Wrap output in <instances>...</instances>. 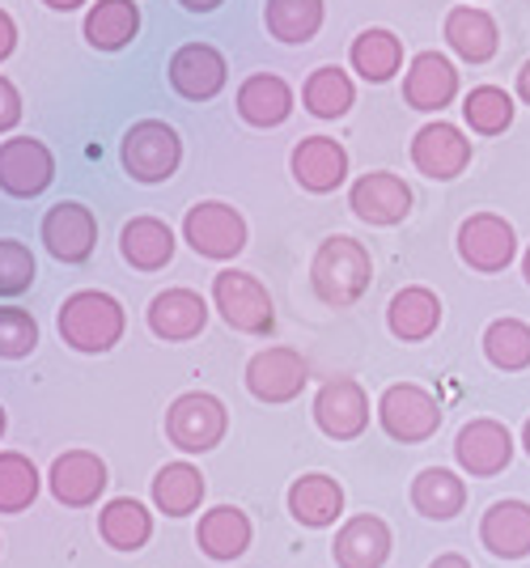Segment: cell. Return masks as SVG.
Returning a JSON list of instances; mask_svg holds the SVG:
<instances>
[{
  "label": "cell",
  "mask_w": 530,
  "mask_h": 568,
  "mask_svg": "<svg viewBox=\"0 0 530 568\" xmlns=\"http://www.w3.org/2000/svg\"><path fill=\"white\" fill-rule=\"evenodd\" d=\"M264 26L276 43H310L323 30V0H267Z\"/></svg>",
  "instance_id": "836d02e7"
},
{
  "label": "cell",
  "mask_w": 530,
  "mask_h": 568,
  "mask_svg": "<svg viewBox=\"0 0 530 568\" xmlns=\"http://www.w3.org/2000/svg\"><path fill=\"white\" fill-rule=\"evenodd\" d=\"M238 115L251 128H281L293 115V90L276 72H255L238 85Z\"/></svg>",
  "instance_id": "603a6c76"
},
{
  "label": "cell",
  "mask_w": 530,
  "mask_h": 568,
  "mask_svg": "<svg viewBox=\"0 0 530 568\" xmlns=\"http://www.w3.org/2000/svg\"><path fill=\"white\" fill-rule=\"evenodd\" d=\"M285 505H289L293 521L318 530V526H332L344 514V488H339V479H332V475L310 471L302 475V479H293Z\"/></svg>",
  "instance_id": "484cf974"
},
{
  "label": "cell",
  "mask_w": 530,
  "mask_h": 568,
  "mask_svg": "<svg viewBox=\"0 0 530 568\" xmlns=\"http://www.w3.org/2000/svg\"><path fill=\"white\" fill-rule=\"evenodd\" d=\"M208 327V302L195 288H166L149 302V332L166 344H183Z\"/></svg>",
  "instance_id": "ac0fdd59"
},
{
  "label": "cell",
  "mask_w": 530,
  "mask_h": 568,
  "mask_svg": "<svg viewBox=\"0 0 530 568\" xmlns=\"http://www.w3.org/2000/svg\"><path fill=\"white\" fill-rule=\"evenodd\" d=\"M39 348V323L30 310L0 306V361H22Z\"/></svg>",
  "instance_id": "f35d334b"
},
{
  "label": "cell",
  "mask_w": 530,
  "mask_h": 568,
  "mask_svg": "<svg viewBox=\"0 0 530 568\" xmlns=\"http://www.w3.org/2000/svg\"><path fill=\"white\" fill-rule=\"evenodd\" d=\"M386 327H390L395 339H404V344L429 339V335L441 327V302H437V293L425 288V284L399 288V293L390 297V306H386Z\"/></svg>",
  "instance_id": "7402d4cb"
},
{
  "label": "cell",
  "mask_w": 530,
  "mask_h": 568,
  "mask_svg": "<svg viewBox=\"0 0 530 568\" xmlns=\"http://www.w3.org/2000/svg\"><path fill=\"white\" fill-rule=\"evenodd\" d=\"M310 382L297 348H264L246 361V390L259 403H293Z\"/></svg>",
  "instance_id": "7c38bea8"
},
{
  "label": "cell",
  "mask_w": 530,
  "mask_h": 568,
  "mask_svg": "<svg viewBox=\"0 0 530 568\" xmlns=\"http://www.w3.org/2000/svg\"><path fill=\"white\" fill-rule=\"evenodd\" d=\"M429 568H471V565H467V560H462L458 551H446V556H437V560Z\"/></svg>",
  "instance_id": "ee69618b"
},
{
  "label": "cell",
  "mask_w": 530,
  "mask_h": 568,
  "mask_svg": "<svg viewBox=\"0 0 530 568\" xmlns=\"http://www.w3.org/2000/svg\"><path fill=\"white\" fill-rule=\"evenodd\" d=\"M374 281V260L365 251L357 237L336 234L327 237L310 260V284H314V297L323 306L344 310V306H357L365 297V288Z\"/></svg>",
  "instance_id": "6da1fadb"
},
{
  "label": "cell",
  "mask_w": 530,
  "mask_h": 568,
  "mask_svg": "<svg viewBox=\"0 0 530 568\" xmlns=\"http://www.w3.org/2000/svg\"><path fill=\"white\" fill-rule=\"evenodd\" d=\"M230 428V412L217 395L208 390H187L170 403L166 412V437L170 446H179L183 454H208L225 442Z\"/></svg>",
  "instance_id": "5b68a950"
},
{
  "label": "cell",
  "mask_w": 530,
  "mask_h": 568,
  "mask_svg": "<svg viewBox=\"0 0 530 568\" xmlns=\"http://www.w3.org/2000/svg\"><path fill=\"white\" fill-rule=\"evenodd\" d=\"M170 90L187 102H213L230 81V64L213 43H183L166 64Z\"/></svg>",
  "instance_id": "ba28073f"
},
{
  "label": "cell",
  "mask_w": 530,
  "mask_h": 568,
  "mask_svg": "<svg viewBox=\"0 0 530 568\" xmlns=\"http://www.w3.org/2000/svg\"><path fill=\"white\" fill-rule=\"evenodd\" d=\"M458 94V72L441 51H420L404 77V102L411 111H441Z\"/></svg>",
  "instance_id": "ffe728a7"
},
{
  "label": "cell",
  "mask_w": 530,
  "mask_h": 568,
  "mask_svg": "<svg viewBox=\"0 0 530 568\" xmlns=\"http://www.w3.org/2000/svg\"><path fill=\"white\" fill-rule=\"evenodd\" d=\"M518 98L530 106V60L522 64V72H518Z\"/></svg>",
  "instance_id": "f6af8a7d"
},
{
  "label": "cell",
  "mask_w": 530,
  "mask_h": 568,
  "mask_svg": "<svg viewBox=\"0 0 530 568\" xmlns=\"http://www.w3.org/2000/svg\"><path fill=\"white\" fill-rule=\"evenodd\" d=\"M302 102H306V111L318 119H344L353 111V102H357V90H353V81H348L344 69L323 64V69H314L310 77H306Z\"/></svg>",
  "instance_id": "e575fe53"
},
{
  "label": "cell",
  "mask_w": 530,
  "mask_h": 568,
  "mask_svg": "<svg viewBox=\"0 0 530 568\" xmlns=\"http://www.w3.org/2000/svg\"><path fill=\"white\" fill-rule=\"evenodd\" d=\"M123 174H132L136 183H166L183 162V141L179 132L162 119H136L120 141Z\"/></svg>",
  "instance_id": "3957f363"
},
{
  "label": "cell",
  "mask_w": 530,
  "mask_h": 568,
  "mask_svg": "<svg viewBox=\"0 0 530 568\" xmlns=\"http://www.w3.org/2000/svg\"><path fill=\"white\" fill-rule=\"evenodd\" d=\"M483 356L506 369V374H518L530 365V327L522 318H497L488 332H483Z\"/></svg>",
  "instance_id": "8d00e7d4"
},
{
  "label": "cell",
  "mask_w": 530,
  "mask_h": 568,
  "mask_svg": "<svg viewBox=\"0 0 530 568\" xmlns=\"http://www.w3.org/2000/svg\"><path fill=\"white\" fill-rule=\"evenodd\" d=\"M34 255L18 237H0V297H18L34 284Z\"/></svg>",
  "instance_id": "ab89813d"
},
{
  "label": "cell",
  "mask_w": 530,
  "mask_h": 568,
  "mask_svg": "<svg viewBox=\"0 0 530 568\" xmlns=\"http://www.w3.org/2000/svg\"><path fill=\"white\" fill-rule=\"evenodd\" d=\"M48 9H55V13H73V9H81L85 0H43Z\"/></svg>",
  "instance_id": "bcb514c9"
},
{
  "label": "cell",
  "mask_w": 530,
  "mask_h": 568,
  "mask_svg": "<svg viewBox=\"0 0 530 568\" xmlns=\"http://www.w3.org/2000/svg\"><path fill=\"white\" fill-rule=\"evenodd\" d=\"M446 43L458 60L467 64H488L497 48H501V34H497V22L483 13V9H471V4H458L446 13Z\"/></svg>",
  "instance_id": "4316f807"
},
{
  "label": "cell",
  "mask_w": 530,
  "mask_h": 568,
  "mask_svg": "<svg viewBox=\"0 0 530 568\" xmlns=\"http://www.w3.org/2000/svg\"><path fill=\"white\" fill-rule=\"evenodd\" d=\"M183 237L204 260H234L246 251V221L221 200H200L183 216Z\"/></svg>",
  "instance_id": "52a82bcc"
},
{
  "label": "cell",
  "mask_w": 530,
  "mask_h": 568,
  "mask_svg": "<svg viewBox=\"0 0 530 568\" xmlns=\"http://www.w3.org/2000/svg\"><path fill=\"white\" fill-rule=\"evenodd\" d=\"M204 493H208V484H204L200 467H192V463H166L162 471L153 475V505L166 518H187V514H195Z\"/></svg>",
  "instance_id": "4dcf8cb0"
},
{
  "label": "cell",
  "mask_w": 530,
  "mask_h": 568,
  "mask_svg": "<svg viewBox=\"0 0 530 568\" xmlns=\"http://www.w3.org/2000/svg\"><path fill=\"white\" fill-rule=\"evenodd\" d=\"M85 43L94 51H120L141 30V4L136 0H98L85 13Z\"/></svg>",
  "instance_id": "f1b7e54d"
},
{
  "label": "cell",
  "mask_w": 530,
  "mask_h": 568,
  "mask_svg": "<svg viewBox=\"0 0 530 568\" xmlns=\"http://www.w3.org/2000/svg\"><path fill=\"white\" fill-rule=\"evenodd\" d=\"M480 539L501 560L530 556V505L527 500H497L480 521Z\"/></svg>",
  "instance_id": "d4e9b609"
},
{
  "label": "cell",
  "mask_w": 530,
  "mask_h": 568,
  "mask_svg": "<svg viewBox=\"0 0 530 568\" xmlns=\"http://www.w3.org/2000/svg\"><path fill=\"white\" fill-rule=\"evenodd\" d=\"M55 327H60V339H64L73 353L102 356L123 339L128 314H123V306L111 293H102V288H81L73 297H64V306L55 314Z\"/></svg>",
  "instance_id": "7a4b0ae2"
},
{
  "label": "cell",
  "mask_w": 530,
  "mask_h": 568,
  "mask_svg": "<svg viewBox=\"0 0 530 568\" xmlns=\"http://www.w3.org/2000/svg\"><path fill=\"white\" fill-rule=\"evenodd\" d=\"M462 119L480 136H501L509 123H513V98L501 85H476L471 94L462 98Z\"/></svg>",
  "instance_id": "74e56055"
},
{
  "label": "cell",
  "mask_w": 530,
  "mask_h": 568,
  "mask_svg": "<svg viewBox=\"0 0 530 568\" xmlns=\"http://www.w3.org/2000/svg\"><path fill=\"white\" fill-rule=\"evenodd\" d=\"M187 13H213V9H221L225 0H179Z\"/></svg>",
  "instance_id": "7bdbcfd3"
},
{
  "label": "cell",
  "mask_w": 530,
  "mask_h": 568,
  "mask_svg": "<svg viewBox=\"0 0 530 568\" xmlns=\"http://www.w3.org/2000/svg\"><path fill=\"white\" fill-rule=\"evenodd\" d=\"M314 425L323 428L332 442H353L369 428V395L361 382L332 378L318 386L314 395Z\"/></svg>",
  "instance_id": "8fae6325"
},
{
  "label": "cell",
  "mask_w": 530,
  "mask_h": 568,
  "mask_svg": "<svg viewBox=\"0 0 530 568\" xmlns=\"http://www.w3.org/2000/svg\"><path fill=\"white\" fill-rule=\"evenodd\" d=\"M55 179V158L43 141L34 136H13L0 144V191L13 200H34L43 195Z\"/></svg>",
  "instance_id": "9c48e42d"
},
{
  "label": "cell",
  "mask_w": 530,
  "mask_h": 568,
  "mask_svg": "<svg viewBox=\"0 0 530 568\" xmlns=\"http://www.w3.org/2000/svg\"><path fill=\"white\" fill-rule=\"evenodd\" d=\"M4 425H9V416H4V407H0V437H4Z\"/></svg>",
  "instance_id": "681fc988"
},
{
  "label": "cell",
  "mask_w": 530,
  "mask_h": 568,
  "mask_svg": "<svg viewBox=\"0 0 530 568\" xmlns=\"http://www.w3.org/2000/svg\"><path fill=\"white\" fill-rule=\"evenodd\" d=\"M378 425L390 442H404V446L429 442L441 428V403L416 382H395L378 399Z\"/></svg>",
  "instance_id": "8992f818"
},
{
  "label": "cell",
  "mask_w": 530,
  "mask_h": 568,
  "mask_svg": "<svg viewBox=\"0 0 530 568\" xmlns=\"http://www.w3.org/2000/svg\"><path fill=\"white\" fill-rule=\"evenodd\" d=\"M13 48H18V22L0 9V60H9L13 55Z\"/></svg>",
  "instance_id": "b9f144b4"
},
{
  "label": "cell",
  "mask_w": 530,
  "mask_h": 568,
  "mask_svg": "<svg viewBox=\"0 0 530 568\" xmlns=\"http://www.w3.org/2000/svg\"><path fill=\"white\" fill-rule=\"evenodd\" d=\"M348 209L365 225H399L411 213V187L390 170H369L348 191Z\"/></svg>",
  "instance_id": "2e32d148"
},
{
  "label": "cell",
  "mask_w": 530,
  "mask_h": 568,
  "mask_svg": "<svg viewBox=\"0 0 530 568\" xmlns=\"http://www.w3.org/2000/svg\"><path fill=\"white\" fill-rule=\"evenodd\" d=\"M174 230L157 216H132L120 234L123 260L132 263L136 272H162L174 260Z\"/></svg>",
  "instance_id": "83f0119b"
},
{
  "label": "cell",
  "mask_w": 530,
  "mask_h": 568,
  "mask_svg": "<svg viewBox=\"0 0 530 568\" xmlns=\"http://www.w3.org/2000/svg\"><path fill=\"white\" fill-rule=\"evenodd\" d=\"M348 60H353V69L361 72L369 85H383V81H390L395 72L404 69V43H399L390 30L374 26V30H361V34L353 39Z\"/></svg>",
  "instance_id": "d6a6232c"
},
{
  "label": "cell",
  "mask_w": 530,
  "mask_h": 568,
  "mask_svg": "<svg viewBox=\"0 0 530 568\" xmlns=\"http://www.w3.org/2000/svg\"><path fill=\"white\" fill-rule=\"evenodd\" d=\"M39 234L60 263H85L98 246V221L81 200H60L43 213Z\"/></svg>",
  "instance_id": "4fadbf2b"
},
{
  "label": "cell",
  "mask_w": 530,
  "mask_h": 568,
  "mask_svg": "<svg viewBox=\"0 0 530 568\" xmlns=\"http://www.w3.org/2000/svg\"><path fill=\"white\" fill-rule=\"evenodd\" d=\"M213 310L234 327L238 335H267L276 327V306L259 276L225 267L213 276Z\"/></svg>",
  "instance_id": "277c9868"
},
{
  "label": "cell",
  "mask_w": 530,
  "mask_h": 568,
  "mask_svg": "<svg viewBox=\"0 0 530 568\" xmlns=\"http://www.w3.org/2000/svg\"><path fill=\"white\" fill-rule=\"evenodd\" d=\"M106 484H111L106 463L94 450H64L48 471L51 497L60 500L64 509H90V505H98V497L106 493Z\"/></svg>",
  "instance_id": "5bb4252c"
},
{
  "label": "cell",
  "mask_w": 530,
  "mask_h": 568,
  "mask_svg": "<svg viewBox=\"0 0 530 568\" xmlns=\"http://www.w3.org/2000/svg\"><path fill=\"white\" fill-rule=\"evenodd\" d=\"M43 488L39 479V467L18 450H4L0 454V514H22L34 505Z\"/></svg>",
  "instance_id": "d590c367"
},
{
  "label": "cell",
  "mask_w": 530,
  "mask_h": 568,
  "mask_svg": "<svg viewBox=\"0 0 530 568\" xmlns=\"http://www.w3.org/2000/svg\"><path fill=\"white\" fill-rule=\"evenodd\" d=\"M411 505L434 521H450L462 514L467 505V484L446 467H425V471L411 479Z\"/></svg>",
  "instance_id": "1f68e13d"
},
{
  "label": "cell",
  "mask_w": 530,
  "mask_h": 568,
  "mask_svg": "<svg viewBox=\"0 0 530 568\" xmlns=\"http://www.w3.org/2000/svg\"><path fill=\"white\" fill-rule=\"evenodd\" d=\"M339 568H383L390 560V526L374 514H357L336 530L332 544Z\"/></svg>",
  "instance_id": "44dd1931"
},
{
  "label": "cell",
  "mask_w": 530,
  "mask_h": 568,
  "mask_svg": "<svg viewBox=\"0 0 530 568\" xmlns=\"http://www.w3.org/2000/svg\"><path fill=\"white\" fill-rule=\"evenodd\" d=\"M22 123V94L9 77H0V132H13Z\"/></svg>",
  "instance_id": "60d3db41"
},
{
  "label": "cell",
  "mask_w": 530,
  "mask_h": 568,
  "mask_svg": "<svg viewBox=\"0 0 530 568\" xmlns=\"http://www.w3.org/2000/svg\"><path fill=\"white\" fill-rule=\"evenodd\" d=\"M289 170L306 191L327 195V191H336L348 179V149L339 141H332V136H306V141H297V149H293Z\"/></svg>",
  "instance_id": "d6986e66"
},
{
  "label": "cell",
  "mask_w": 530,
  "mask_h": 568,
  "mask_svg": "<svg viewBox=\"0 0 530 568\" xmlns=\"http://www.w3.org/2000/svg\"><path fill=\"white\" fill-rule=\"evenodd\" d=\"M455 458L458 467L476 479H488V475H501L513 458V437L501 420H471V425L458 428L455 442Z\"/></svg>",
  "instance_id": "e0dca14e"
},
{
  "label": "cell",
  "mask_w": 530,
  "mask_h": 568,
  "mask_svg": "<svg viewBox=\"0 0 530 568\" xmlns=\"http://www.w3.org/2000/svg\"><path fill=\"white\" fill-rule=\"evenodd\" d=\"M251 539H255V526H251V518L242 514L238 505H217V509H208L204 518H200V526H195V544H200V551L208 556V560H238L242 551L251 547Z\"/></svg>",
  "instance_id": "cb8c5ba5"
},
{
  "label": "cell",
  "mask_w": 530,
  "mask_h": 568,
  "mask_svg": "<svg viewBox=\"0 0 530 568\" xmlns=\"http://www.w3.org/2000/svg\"><path fill=\"white\" fill-rule=\"evenodd\" d=\"M522 446H527V454H530V420H527V428H522Z\"/></svg>",
  "instance_id": "c3c4849f"
},
{
  "label": "cell",
  "mask_w": 530,
  "mask_h": 568,
  "mask_svg": "<svg viewBox=\"0 0 530 568\" xmlns=\"http://www.w3.org/2000/svg\"><path fill=\"white\" fill-rule=\"evenodd\" d=\"M98 535L115 551H141L153 539V514L132 497L106 500L102 514H98Z\"/></svg>",
  "instance_id": "f546056e"
},
{
  "label": "cell",
  "mask_w": 530,
  "mask_h": 568,
  "mask_svg": "<svg viewBox=\"0 0 530 568\" xmlns=\"http://www.w3.org/2000/svg\"><path fill=\"white\" fill-rule=\"evenodd\" d=\"M458 255L476 272H506L518 255L513 225L497 213H476L458 225Z\"/></svg>",
  "instance_id": "30bf717a"
},
{
  "label": "cell",
  "mask_w": 530,
  "mask_h": 568,
  "mask_svg": "<svg viewBox=\"0 0 530 568\" xmlns=\"http://www.w3.org/2000/svg\"><path fill=\"white\" fill-rule=\"evenodd\" d=\"M411 162L425 179L434 183H450L462 170L471 166V141L458 132L455 123L437 119V123H425L411 141Z\"/></svg>",
  "instance_id": "9a60e30c"
},
{
  "label": "cell",
  "mask_w": 530,
  "mask_h": 568,
  "mask_svg": "<svg viewBox=\"0 0 530 568\" xmlns=\"http://www.w3.org/2000/svg\"><path fill=\"white\" fill-rule=\"evenodd\" d=\"M522 276H527V281H530V251H527V255H522Z\"/></svg>",
  "instance_id": "7dc6e473"
}]
</instances>
